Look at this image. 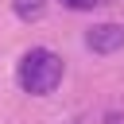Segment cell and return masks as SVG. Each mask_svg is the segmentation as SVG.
<instances>
[{"instance_id": "1", "label": "cell", "mask_w": 124, "mask_h": 124, "mask_svg": "<svg viewBox=\"0 0 124 124\" xmlns=\"http://www.w3.org/2000/svg\"><path fill=\"white\" fill-rule=\"evenodd\" d=\"M62 70H66V66H62V58H58L50 46H31V50L19 58L16 81H19V89L31 93V97H46V93L58 89Z\"/></svg>"}, {"instance_id": "2", "label": "cell", "mask_w": 124, "mask_h": 124, "mask_svg": "<svg viewBox=\"0 0 124 124\" xmlns=\"http://www.w3.org/2000/svg\"><path fill=\"white\" fill-rule=\"evenodd\" d=\"M85 46L93 54H112L124 46V23H97L85 31Z\"/></svg>"}, {"instance_id": "3", "label": "cell", "mask_w": 124, "mask_h": 124, "mask_svg": "<svg viewBox=\"0 0 124 124\" xmlns=\"http://www.w3.org/2000/svg\"><path fill=\"white\" fill-rule=\"evenodd\" d=\"M12 12L19 19H39L46 12V0H12Z\"/></svg>"}, {"instance_id": "4", "label": "cell", "mask_w": 124, "mask_h": 124, "mask_svg": "<svg viewBox=\"0 0 124 124\" xmlns=\"http://www.w3.org/2000/svg\"><path fill=\"white\" fill-rule=\"evenodd\" d=\"M62 4H66L70 12H89V8H97L101 0H62Z\"/></svg>"}]
</instances>
